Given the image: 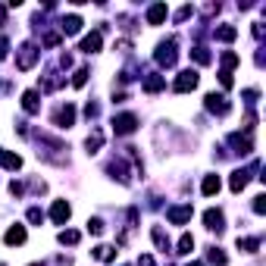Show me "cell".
Segmentation results:
<instances>
[{
	"label": "cell",
	"mask_w": 266,
	"mask_h": 266,
	"mask_svg": "<svg viewBox=\"0 0 266 266\" xmlns=\"http://www.w3.org/2000/svg\"><path fill=\"white\" fill-rule=\"evenodd\" d=\"M197 88V72L194 69H185V72H178V79L173 85V91L176 94H185V91H194Z\"/></svg>",
	"instance_id": "obj_1"
},
{
	"label": "cell",
	"mask_w": 266,
	"mask_h": 266,
	"mask_svg": "<svg viewBox=\"0 0 266 266\" xmlns=\"http://www.w3.org/2000/svg\"><path fill=\"white\" fill-rule=\"evenodd\" d=\"M188 16H191V6H182V10H178V13H176V19H178V22H182V19H188Z\"/></svg>",
	"instance_id": "obj_35"
},
{
	"label": "cell",
	"mask_w": 266,
	"mask_h": 266,
	"mask_svg": "<svg viewBox=\"0 0 266 266\" xmlns=\"http://www.w3.org/2000/svg\"><path fill=\"white\" fill-rule=\"evenodd\" d=\"M3 19H6V10H3V6H0V25H3Z\"/></svg>",
	"instance_id": "obj_36"
},
{
	"label": "cell",
	"mask_w": 266,
	"mask_h": 266,
	"mask_svg": "<svg viewBox=\"0 0 266 266\" xmlns=\"http://www.w3.org/2000/svg\"><path fill=\"white\" fill-rule=\"evenodd\" d=\"M0 163H3L6 169H19L22 157H19V153H10V150H0Z\"/></svg>",
	"instance_id": "obj_16"
},
{
	"label": "cell",
	"mask_w": 266,
	"mask_h": 266,
	"mask_svg": "<svg viewBox=\"0 0 266 266\" xmlns=\"http://www.w3.org/2000/svg\"><path fill=\"white\" fill-rule=\"evenodd\" d=\"M41 219H44V213H41L38 207H31V210H29V222H35V226H38Z\"/></svg>",
	"instance_id": "obj_31"
},
{
	"label": "cell",
	"mask_w": 266,
	"mask_h": 266,
	"mask_svg": "<svg viewBox=\"0 0 266 266\" xmlns=\"http://www.w3.org/2000/svg\"><path fill=\"white\" fill-rule=\"evenodd\" d=\"M219 82H222V88H232V72H219Z\"/></svg>",
	"instance_id": "obj_33"
},
{
	"label": "cell",
	"mask_w": 266,
	"mask_h": 266,
	"mask_svg": "<svg viewBox=\"0 0 266 266\" xmlns=\"http://www.w3.org/2000/svg\"><path fill=\"white\" fill-rule=\"evenodd\" d=\"M72 216V207L66 201H54V207H50V219L57 222V226H66V219Z\"/></svg>",
	"instance_id": "obj_6"
},
{
	"label": "cell",
	"mask_w": 266,
	"mask_h": 266,
	"mask_svg": "<svg viewBox=\"0 0 266 266\" xmlns=\"http://www.w3.org/2000/svg\"><path fill=\"white\" fill-rule=\"evenodd\" d=\"M229 144H232V148H235L238 153H251V150H254L251 138H241V135H229Z\"/></svg>",
	"instance_id": "obj_9"
},
{
	"label": "cell",
	"mask_w": 266,
	"mask_h": 266,
	"mask_svg": "<svg viewBox=\"0 0 266 266\" xmlns=\"http://www.w3.org/2000/svg\"><path fill=\"white\" fill-rule=\"evenodd\" d=\"M163 88H166V79H163V75H148V79H144V91L148 94H157Z\"/></svg>",
	"instance_id": "obj_10"
},
{
	"label": "cell",
	"mask_w": 266,
	"mask_h": 266,
	"mask_svg": "<svg viewBox=\"0 0 266 266\" xmlns=\"http://www.w3.org/2000/svg\"><path fill=\"white\" fill-rule=\"evenodd\" d=\"M254 213H266V197H254Z\"/></svg>",
	"instance_id": "obj_30"
},
{
	"label": "cell",
	"mask_w": 266,
	"mask_h": 266,
	"mask_svg": "<svg viewBox=\"0 0 266 266\" xmlns=\"http://www.w3.org/2000/svg\"><path fill=\"white\" fill-rule=\"evenodd\" d=\"M88 232H91V235H100V232H104V222H100V219H88Z\"/></svg>",
	"instance_id": "obj_28"
},
{
	"label": "cell",
	"mask_w": 266,
	"mask_h": 266,
	"mask_svg": "<svg viewBox=\"0 0 266 266\" xmlns=\"http://www.w3.org/2000/svg\"><path fill=\"white\" fill-rule=\"evenodd\" d=\"M59 244H79V232H72V229L59 232Z\"/></svg>",
	"instance_id": "obj_25"
},
{
	"label": "cell",
	"mask_w": 266,
	"mask_h": 266,
	"mask_svg": "<svg viewBox=\"0 0 266 266\" xmlns=\"http://www.w3.org/2000/svg\"><path fill=\"white\" fill-rule=\"evenodd\" d=\"M204 222H207L210 232H222V229H226V226H222V222H226V219H222V210H207V213H204Z\"/></svg>",
	"instance_id": "obj_8"
},
{
	"label": "cell",
	"mask_w": 266,
	"mask_h": 266,
	"mask_svg": "<svg viewBox=\"0 0 266 266\" xmlns=\"http://www.w3.org/2000/svg\"><path fill=\"white\" fill-rule=\"evenodd\" d=\"M163 19H166V3H153L150 10H148V22L150 25H160Z\"/></svg>",
	"instance_id": "obj_11"
},
{
	"label": "cell",
	"mask_w": 266,
	"mask_h": 266,
	"mask_svg": "<svg viewBox=\"0 0 266 266\" xmlns=\"http://www.w3.org/2000/svg\"><path fill=\"white\" fill-rule=\"evenodd\" d=\"M157 63L160 66H173L176 63V38L163 41V44L157 47Z\"/></svg>",
	"instance_id": "obj_2"
},
{
	"label": "cell",
	"mask_w": 266,
	"mask_h": 266,
	"mask_svg": "<svg viewBox=\"0 0 266 266\" xmlns=\"http://www.w3.org/2000/svg\"><path fill=\"white\" fill-rule=\"evenodd\" d=\"M3 241H6V244H25V229H22V226H13V229L3 235Z\"/></svg>",
	"instance_id": "obj_15"
},
{
	"label": "cell",
	"mask_w": 266,
	"mask_h": 266,
	"mask_svg": "<svg viewBox=\"0 0 266 266\" xmlns=\"http://www.w3.org/2000/svg\"><path fill=\"white\" fill-rule=\"evenodd\" d=\"M72 122H75V107H72V104L59 107L57 113H54V125H59V128H69Z\"/></svg>",
	"instance_id": "obj_7"
},
{
	"label": "cell",
	"mask_w": 266,
	"mask_h": 266,
	"mask_svg": "<svg viewBox=\"0 0 266 266\" xmlns=\"http://www.w3.org/2000/svg\"><path fill=\"white\" fill-rule=\"evenodd\" d=\"M191 266H204V263H191Z\"/></svg>",
	"instance_id": "obj_37"
},
{
	"label": "cell",
	"mask_w": 266,
	"mask_h": 266,
	"mask_svg": "<svg viewBox=\"0 0 266 266\" xmlns=\"http://www.w3.org/2000/svg\"><path fill=\"white\" fill-rule=\"evenodd\" d=\"M194 59H197V63H210V54L204 47H194Z\"/></svg>",
	"instance_id": "obj_29"
},
{
	"label": "cell",
	"mask_w": 266,
	"mask_h": 266,
	"mask_svg": "<svg viewBox=\"0 0 266 266\" xmlns=\"http://www.w3.org/2000/svg\"><path fill=\"white\" fill-rule=\"evenodd\" d=\"M31 266H41V263H31Z\"/></svg>",
	"instance_id": "obj_38"
},
{
	"label": "cell",
	"mask_w": 266,
	"mask_h": 266,
	"mask_svg": "<svg viewBox=\"0 0 266 266\" xmlns=\"http://www.w3.org/2000/svg\"><path fill=\"white\" fill-rule=\"evenodd\" d=\"M204 107H207L210 113H216V116H226L229 113V104H226L222 94H207V97H204Z\"/></svg>",
	"instance_id": "obj_5"
},
{
	"label": "cell",
	"mask_w": 266,
	"mask_h": 266,
	"mask_svg": "<svg viewBox=\"0 0 266 266\" xmlns=\"http://www.w3.org/2000/svg\"><path fill=\"white\" fill-rule=\"evenodd\" d=\"M100 144H104V132H100V128H94V132L88 135V141H85V148H88V153H97Z\"/></svg>",
	"instance_id": "obj_13"
},
{
	"label": "cell",
	"mask_w": 266,
	"mask_h": 266,
	"mask_svg": "<svg viewBox=\"0 0 266 266\" xmlns=\"http://www.w3.org/2000/svg\"><path fill=\"white\" fill-rule=\"evenodd\" d=\"M153 241H157L160 251H169V238L163 235V229H153Z\"/></svg>",
	"instance_id": "obj_26"
},
{
	"label": "cell",
	"mask_w": 266,
	"mask_h": 266,
	"mask_svg": "<svg viewBox=\"0 0 266 266\" xmlns=\"http://www.w3.org/2000/svg\"><path fill=\"white\" fill-rule=\"evenodd\" d=\"M6 50H10V41H6L3 35H0V59H3V57H6Z\"/></svg>",
	"instance_id": "obj_34"
},
{
	"label": "cell",
	"mask_w": 266,
	"mask_h": 266,
	"mask_svg": "<svg viewBox=\"0 0 266 266\" xmlns=\"http://www.w3.org/2000/svg\"><path fill=\"white\" fill-rule=\"evenodd\" d=\"M257 247H260V238H238V251L257 254Z\"/></svg>",
	"instance_id": "obj_20"
},
{
	"label": "cell",
	"mask_w": 266,
	"mask_h": 266,
	"mask_svg": "<svg viewBox=\"0 0 266 266\" xmlns=\"http://www.w3.org/2000/svg\"><path fill=\"white\" fill-rule=\"evenodd\" d=\"M85 82H88V69H75V75H72V85H75V88H82Z\"/></svg>",
	"instance_id": "obj_27"
},
{
	"label": "cell",
	"mask_w": 266,
	"mask_h": 266,
	"mask_svg": "<svg viewBox=\"0 0 266 266\" xmlns=\"http://www.w3.org/2000/svg\"><path fill=\"white\" fill-rule=\"evenodd\" d=\"M113 128H116V135H132L135 128H138V119H135L132 113H122V116L113 119Z\"/></svg>",
	"instance_id": "obj_4"
},
{
	"label": "cell",
	"mask_w": 266,
	"mask_h": 266,
	"mask_svg": "<svg viewBox=\"0 0 266 266\" xmlns=\"http://www.w3.org/2000/svg\"><path fill=\"white\" fill-rule=\"evenodd\" d=\"M82 50H85V54H97V50H100V31H91V35L82 41Z\"/></svg>",
	"instance_id": "obj_14"
},
{
	"label": "cell",
	"mask_w": 266,
	"mask_h": 266,
	"mask_svg": "<svg viewBox=\"0 0 266 266\" xmlns=\"http://www.w3.org/2000/svg\"><path fill=\"white\" fill-rule=\"evenodd\" d=\"M194 251V238L191 235H182V238H178V251L176 254H191Z\"/></svg>",
	"instance_id": "obj_24"
},
{
	"label": "cell",
	"mask_w": 266,
	"mask_h": 266,
	"mask_svg": "<svg viewBox=\"0 0 266 266\" xmlns=\"http://www.w3.org/2000/svg\"><path fill=\"white\" fill-rule=\"evenodd\" d=\"M247 178H251V176H247V169H238V173H232V182H229V185H232V191L238 194V191H241V188L247 185Z\"/></svg>",
	"instance_id": "obj_18"
},
{
	"label": "cell",
	"mask_w": 266,
	"mask_h": 266,
	"mask_svg": "<svg viewBox=\"0 0 266 266\" xmlns=\"http://www.w3.org/2000/svg\"><path fill=\"white\" fill-rule=\"evenodd\" d=\"M79 29H82L79 16H66V19H63V31H66V35H79Z\"/></svg>",
	"instance_id": "obj_19"
},
{
	"label": "cell",
	"mask_w": 266,
	"mask_h": 266,
	"mask_svg": "<svg viewBox=\"0 0 266 266\" xmlns=\"http://www.w3.org/2000/svg\"><path fill=\"white\" fill-rule=\"evenodd\" d=\"M94 257L97 260H116V247H110V244H100V247H94Z\"/></svg>",
	"instance_id": "obj_21"
},
{
	"label": "cell",
	"mask_w": 266,
	"mask_h": 266,
	"mask_svg": "<svg viewBox=\"0 0 266 266\" xmlns=\"http://www.w3.org/2000/svg\"><path fill=\"white\" fill-rule=\"evenodd\" d=\"M210 260L222 266V263H226V254H219V251H216V247H213V251H210Z\"/></svg>",
	"instance_id": "obj_32"
},
{
	"label": "cell",
	"mask_w": 266,
	"mask_h": 266,
	"mask_svg": "<svg viewBox=\"0 0 266 266\" xmlns=\"http://www.w3.org/2000/svg\"><path fill=\"white\" fill-rule=\"evenodd\" d=\"M38 91H25L22 94V110H25V113H38Z\"/></svg>",
	"instance_id": "obj_12"
},
{
	"label": "cell",
	"mask_w": 266,
	"mask_h": 266,
	"mask_svg": "<svg viewBox=\"0 0 266 266\" xmlns=\"http://www.w3.org/2000/svg\"><path fill=\"white\" fill-rule=\"evenodd\" d=\"M35 59H38V47H35V44H22L19 57H16V66H19V69H31V66H35Z\"/></svg>",
	"instance_id": "obj_3"
},
{
	"label": "cell",
	"mask_w": 266,
	"mask_h": 266,
	"mask_svg": "<svg viewBox=\"0 0 266 266\" xmlns=\"http://www.w3.org/2000/svg\"><path fill=\"white\" fill-rule=\"evenodd\" d=\"M216 191H219V176H207V178H204V194L213 197Z\"/></svg>",
	"instance_id": "obj_23"
},
{
	"label": "cell",
	"mask_w": 266,
	"mask_h": 266,
	"mask_svg": "<svg viewBox=\"0 0 266 266\" xmlns=\"http://www.w3.org/2000/svg\"><path fill=\"white\" fill-rule=\"evenodd\" d=\"M213 35H216L219 41H235L238 38V29H235V25H222V29H216Z\"/></svg>",
	"instance_id": "obj_22"
},
{
	"label": "cell",
	"mask_w": 266,
	"mask_h": 266,
	"mask_svg": "<svg viewBox=\"0 0 266 266\" xmlns=\"http://www.w3.org/2000/svg\"><path fill=\"white\" fill-rule=\"evenodd\" d=\"M166 216H169V222H188L191 219V207H173Z\"/></svg>",
	"instance_id": "obj_17"
}]
</instances>
